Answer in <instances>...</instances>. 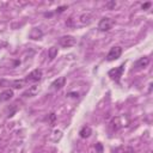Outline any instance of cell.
Returning <instances> with one entry per match:
<instances>
[{
    "mask_svg": "<svg viewBox=\"0 0 153 153\" xmlns=\"http://www.w3.org/2000/svg\"><path fill=\"white\" fill-rule=\"evenodd\" d=\"M42 75H43V73H42V69H39V68H36V69H33L32 72H30V73L26 75V78L24 79V80H25V84L37 82V81H39V80L42 79Z\"/></svg>",
    "mask_w": 153,
    "mask_h": 153,
    "instance_id": "cell-1",
    "label": "cell"
},
{
    "mask_svg": "<svg viewBox=\"0 0 153 153\" xmlns=\"http://www.w3.org/2000/svg\"><path fill=\"white\" fill-rule=\"evenodd\" d=\"M123 71H124V63H122L121 66H118V67H116V68L109 71V76H110L112 80H115L116 82H120V78L122 76Z\"/></svg>",
    "mask_w": 153,
    "mask_h": 153,
    "instance_id": "cell-2",
    "label": "cell"
},
{
    "mask_svg": "<svg viewBox=\"0 0 153 153\" xmlns=\"http://www.w3.org/2000/svg\"><path fill=\"white\" fill-rule=\"evenodd\" d=\"M112 25H114V20L111 18H109V17H104V18H102L99 20L98 29L100 31H109L112 27Z\"/></svg>",
    "mask_w": 153,
    "mask_h": 153,
    "instance_id": "cell-3",
    "label": "cell"
},
{
    "mask_svg": "<svg viewBox=\"0 0 153 153\" xmlns=\"http://www.w3.org/2000/svg\"><path fill=\"white\" fill-rule=\"evenodd\" d=\"M59 43L63 48H69V47H73L76 43V39L73 36H71V35H66V36H62L59 39Z\"/></svg>",
    "mask_w": 153,
    "mask_h": 153,
    "instance_id": "cell-4",
    "label": "cell"
},
{
    "mask_svg": "<svg viewBox=\"0 0 153 153\" xmlns=\"http://www.w3.org/2000/svg\"><path fill=\"white\" fill-rule=\"evenodd\" d=\"M121 54H122V48L121 47H118V45L112 47L109 50L108 55H106V60L108 61H115V60H117L121 56Z\"/></svg>",
    "mask_w": 153,
    "mask_h": 153,
    "instance_id": "cell-5",
    "label": "cell"
},
{
    "mask_svg": "<svg viewBox=\"0 0 153 153\" xmlns=\"http://www.w3.org/2000/svg\"><path fill=\"white\" fill-rule=\"evenodd\" d=\"M12 97H13V90H11V88L4 90V91L0 93V103H4V102L10 100Z\"/></svg>",
    "mask_w": 153,
    "mask_h": 153,
    "instance_id": "cell-6",
    "label": "cell"
},
{
    "mask_svg": "<svg viewBox=\"0 0 153 153\" xmlns=\"http://www.w3.org/2000/svg\"><path fill=\"white\" fill-rule=\"evenodd\" d=\"M149 63V57L148 56H143V57H140L136 62H135V67L137 69H141V68H145L147 67Z\"/></svg>",
    "mask_w": 153,
    "mask_h": 153,
    "instance_id": "cell-7",
    "label": "cell"
},
{
    "mask_svg": "<svg viewBox=\"0 0 153 153\" xmlns=\"http://www.w3.org/2000/svg\"><path fill=\"white\" fill-rule=\"evenodd\" d=\"M65 84H66V78H65V76H60V78H57L56 80L53 81L51 86H53V88H55V90H61V88L65 86Z\"/></svg>",
    "mask_w": 153,
    "mask_h": 153,
    "instance_id": "cell-8",
    "label": "cell"
},
{
    "mask_svg": "<svg viewBox=\"0 0 153 153\" xmlns=\"http://www.w3.org/2000/svg\"><path fill=\"white\" fill-rule=\"evenodd\" d=\"M42 36H43V32H42V30L39 27H33L29 33V37L31 39H39Z\"/></svg>",
    "mask_w": 153,
    "mask_h": 153,
    "instance_id": "cell-9",
    "label": "cell"
},
{
    "mask_svg": "<svg viewBox=\"0 0 153 153\" xmlns=\"http://www.w3.org/2000/svg\"><path fill=\"white\" fill-rule=\"evenodd\" d=\"M93 20V16L91 13H84L80 16V23L84 24V25H88L91 24Z\"/></svg>",
    "mask_w": 153,
    "mask_h": 153,
    "instance_id": "cell-10",
    "label": "cell"
},
{
    "mask_svg": "<svg viewBox=\"0 0 153 153\" xmlns=\"http://www.w3.org/2000/svg\"><path fill=\"white\" fill-rule=\"evenodd\" d=\"M91 134H92V129H91L90 126H84V127L80 129V131H79V135H80L82 139L88 137Z\"/></svg>",
    "mask_w": 153,
    "mask_h": 153,
    "instance_id": "cell-11",
    "label": "cell"
},
{
    "mask_svg": "<svg viewBox=\"0 0 153 153\" xmlns=\"http://www.w3.org/2000/svg\"><path fill=\"white\" fill-rule=\"evenodd\" d=\"M112 153H134V149L130 146H120L112 151Z\"/></svg>",
    "mask_w": 153,
    "mask_h": 153,
    "instance_id": "cell-12",
    "label": "cell"
},
{
    "mask_svg": "<svg viewBox=\"0 0 153 153\" xmlns=\"http://www.w3.org/2000/svg\"><path fill=\"white\" fill-rule=\"evenodd\" d=\"M62 137V131L61 130H54L53 131V134H51V140L54 141V142H56V141H59L60 139Z\"/></svg>",
    "mask_w": 153,
    "mask_h": 153,
    "instance_id": "cell-13",
    "label": "cell"
},
{
    "mask_svg": "<svg viewBox=\"0 0 153 153\" xmlns=\"http://www.w3.org/2000/svg\"><path fill=\"white\" fill-rule=\"evenodd\" d=\"M56 55H57V48H56V47L49 48V50H48V56H49V59H50V60H54V59L56 57Z\"/></svg>",
    "mask_w": 153,
    "mask_h": 153,
    "instance_id": "cell-14",
    "label": "cell"
},
{
    "mask_svg": "<svg viewBox=\"0 0 153 153\" xmlns=\"http://www.w3.org/2000/svg\"><path fill=\"white\" fill-rule=\"evenodd\" d=\"M13 85L14 88H22L24 85H25V80H14L11 82Z\"/></svg>",
    "mask_w": 153,
    "mask_h": 153,
    "instance_id": "cell-15",
    "label": "cell"
},
{
    "mask_svg": "<svg viewBox=\"0 0 153 153\" xmlns=\"http://www.w3.org/2000/svg\"><path fill=\"white\" fill-rule=\"evenodd\" d=\"M55 120H56V115L53 112V114H50L49 117H48V123H49L50 126H54V124H55Z\"/></svg>",
    "mask_w": 153,
    "mask_h": 153,
    "instance_id": "cell-16",
    "label": "cell"
},
{
    "mask_svg": "<svg viewBox=\"0 0 153 153\" xmlns=\"http://www.w3.org/2000/svg\"><path fill=\"white\" fill-rule=\"evenodd\" d=\"M115 6H116V1H115V0H111V1L105 2V7H106V8H109V10L115 8Z\"/></svg>",
    "mask_w": 153,
    "mask_h": 153,
    "instance_id": "cell-17",
    "label": "cell"
},
{
    "mask_svg": "<svg viewBox=\"0 0 153 153\" xmlns=\"http://www.w3.org/2000/svg\"><path fill=\"white\" fill-rule=\"evenodd\" d=\"M32 92H36V87H35V86H32L30 91H27V92H25V93H24V96H26V94H29V96H30V94H31Z\"/></svg>",
    "mask_w": 153,
    "mask_h": 153,
    "instance_id": "cell-18",
    "label": "cell"
},
{
    "mask_svg": "<svg viewBox=\"0 0 153 153\" xmlns=\"http://www.w3.org/2000/svg\"><path fill=\"white\" fill-rule=\"evenodd\" d=\"M96 147H97V149H98V153H102V151H103L102 145H100V143H97V145H96Z\"/></svg>",
    "mask_w": 153,
    "mask_h": 153,
    "instance_id": "cell-19",
    "label": "cell"
},
{
    "mask_svg": "<svg viewBox=\"0 0 153 153\" xmlns=\"http://www.w3.org/2000/svg\"><path fill=\"white\" fill-rule=\"evenodd\" d=\"M149 6H151V2H146V4H143V5H142V8H143V10H146V8H148Z\"/></svg>",
    "mask_w": 153,
    "mask_h": 153,
    "instance_id": "cell-20",
    "label": "cell"
},
{
    "mask_svg": "<svg viewBox=\"0 0 153 153\" xmlns=\"http://www.w3.org/2000/svg\"><path fill=\"white\" fill-rule=\"evenodd\" d=\"M65 8H66V6H62V7H60V8L57 10V12H62V11H63Z\"/></svg>",
    "mask_w": 153,
    "mask_h": 153,
    "instance_id": "cell-21",
    "label": "cell"
},
{
    "mask_svg": "<svg viewBox=\"0 0 153 153\" xmlns=\"http://www.w3.org/2000/svg\"><path fill=\"white\" fill-rule=\"evenodd\" d=\"M1 47H2V44H1V43H0V49H1Z\"/></svg>",
    "mask_w": 153,
    "mask_h": 153,
    "instance_id": "cell-22",
    "label": "cell"
}]
</instances>
